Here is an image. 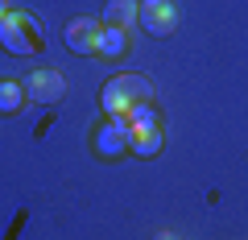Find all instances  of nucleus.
Instances as JSON below:
<instances>
[{"label":"nucleus","instance_id":"obj_1","mask_svg":"<svg viewBox=\"0 0 248 240\" xmlns=\"http://www.w3.org/2000/svg\"><path fill=\"white\" fill-rule=\"evenodd\" d=\"M108 116H124L133 112L137 104H153V83L145 75H112L104 83V96H99Z\"/></svg>","mask_w":248,"mask_h":240},{"label":"nucleus","instance_id":"obj_2","mask_svg":"<svg viewBox=\"0 0 248 240\" xmlns=\"http://www.w3.org/2000/svg\"><path fill=\"white\" fill-rule=\"evenodd\" d=\"M46 33H42V21L33 17V13H9V17L0 21V46L13 54V58H33L37 50H42Z\"/></svg>","mask_w":248,"mask_h":240},{"label":"nucleus","instance_id":"obj_3","mask_svg":"<svg viewBox=\"0 0 248 240\" xmlns=\"http://www.w3.org/2000/svg\"><path fill=\"white\" fill-rule=\"evenodd\" d=\"M133 120L128 116H108L104 125L91 133V145H95L99 158H124V153H133Z\"/></svg>","mask_w":248,"mask_h":240},{"label":"nucleus","instance_id":"obj_4","mask_svg":"<svg viewBox=\"0 0 248 240\" xmlns=\"http://www.w3.org/2000/svg\"><path fill=\"white\" fill-rule=\"evenodd\" d=\"M137 25L153 37H170L178 29V9L174 0H141V9H137Z\"/></svg>","mask_w":248,"mask_h":240},{"label":"nucleus","instance_id":"obj_5","mask_svg":"<svg viewBox=\"0 0 248 240\" xmlns=\"http://www.w3.org/2000/svg\"><path fill=\"white\" fill-rule=\"evenodd\" d=\"M62 96H66V79H62L58 71L42 66V71L25 75V99H29V104H42V108H50V104H58Z\"/></svg>","mask_w":248,"mask_h":240},{"label":"nucleus","instance_id":"obj_6","mask_svg":"<svg viewBox=\"0 0 248 240\" xmlns=\"http://www.w3.org/2000/svg\"><path fill=\"white\" fill-rule=\"evenodd\" d=\"M99 33H104V21L99 17H75L71 25H66V33H62V42L71 46V54L87 58V54L99 50Z\"/></svg>","mask_w":248,"mask_h":240},{"label":"nucleus","instance_id":"obj_7","mask_svg":"<svg viewBox=\"0 0 248 240\" xmlns=\"http://www.w3.org/2000/svg\"><path fill=\"white\" fill-rule=\"evenodd\" d=\"M137 9H141V0H108L104 4V25H116V29H133L137 25Z\"/></svg>","mask_w":248,"mask_h":240},{"label":"nucleus","instance_id":"obj_8","mask_svg":"<svg viewBox=\"0 0 248 240\" xmlns=\"http://www.w3.org/2000/svg\"><path fill=\"white\" fill-rule=\"evenodd\" d=\"M166 137H161V125H149V128H137L133 133V153L137 158H157Z\"/></svg>","mask_w":248,"mask_h":240},{"label":"nucleus","instance_id":"obj_9","mask_svg":"<svg viewBox=\"0 0 248 240\" xmlns=\"http://www.w3.org/2000/svg\"><path fill=\"white\" fill-rule=\"evenodd\" d=\"M99 58H120V54H128V29H116V25H104V33H99Z\"/></svg>","mask_w":248,"mask_h":240},{"label":"nucleus","instance_id":"obj_10","mask_svg":"<svg viewBox=\"0 0 248 240\" xmlns=\"http://www.w3.org/2000/svg\"><path fill=\"white\" fill-rule=\"evenodd\" d=\"M21 104H25V83L21 79H0V112L13 116Z\"/></svg>","mask_w":248,"mask_h":240},{"label":"nucleus","instance_id":"obj_11","mask_svg":"<svg viewBox=\"0 0 248 240\" xmlns=\"http://www.w3.org/2000/svg\"><path fill=\"white\" fill-rule=\"evenodd\" d=\"M128 120H133V128H149V125H157V112H153V104H137L133 112H124Z\"/></svg>","mask_w":248,"mask_h":240},{"label":"nucleus","instance_id":"obj_12","mask_svg":"<svg viewBox=\"0 0 248 240\" xmlns=\"http://www.w3.org/2000/svg\"><path fill=\"white\" fill-rule=\"evenodd\" d=\"M9 13H13V9H9V0H0V21L9 17Z\"/></svg>","mask_w":248,"mask_h":240},{"label":"nucleus","instance_id":"obj_13","mask_svg":"<svg viewBox=\"0 0 248 240\" xmlns=\"http://www.w3.org/2000/svg\"><path fill=\"white\" fill-rule=\"evenodd\" d=\"M157 240H174V236H170V232H157Z\"/></svg>","mask_w":248,"mask_h":240}]
</instances>
